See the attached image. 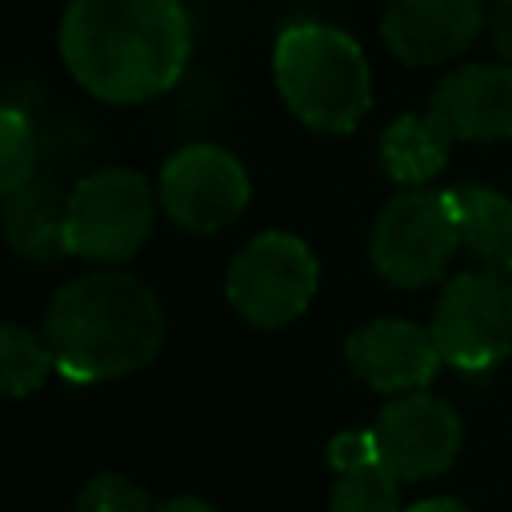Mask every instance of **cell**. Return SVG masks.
I'll list each match as a JSON object with an SVG mask.
<instances>
[{"instance_id":"7402d4cb","label":"cell","mask_w":512,"mask_h":512,"mask_svg":"<svg viewBox=\"0 0 512 512\" xmlns=\"http://www.w3.org/2000/svg\"><path fill=\"white\" fill-rule=\"evenodd\" d=\"M404 512H472V508L460 504V500H448V496H432V500H420V504H412Z\"/></svg>"},{"instance_id":"5bb4252c","label":"cell","mask_w":512,"mask_h":512,"mask_svg":"<svg viewBox=\"0 0 512 512\" xmlns=\"http://www.w3.org/2000/svg\"><path fill=\"white\" fill-rule=\"evenodd\" d=\"M64 216H68V196H60L56 184H44V180L32 176L28 184L4 192L8 244L24 260H56V256H68Z\"/></svg>"},{"instance_id":"5b68a950","label":"cell","mask_w":512,"mask_h":512,"mask_svg":"<svg viewBox=\"0 0 512 512\" xmlns=\"http://www.w3.org/2000/svg\"><path fill=\"white\" fill-rule=\"evenodd\" d=\"M456 252H460V224H456L452 192H436L428 184L396 192L380 208L368 236L372 268L392 288H428L444 280Z\"/></svg>"},{"instance_id":"9a60e30c","label":"cell","mask_w":512,"mask_h":512,"mask_svg":"<svg viewBox=\"0 0 512 512\" xmlns=\"http://www.w3.org/2000/svg\"><path fill=\"white\" fill-rule=\"evenodd\" d=\"M456 224H460V248L488 272H512V196L484 188V184H460L448 188Z\"/></svg>"},{"instance_id":"ac0fdd59","label":"cell","mask_w":512,"mask_h":512,"mask_svg":"<svg viewBox=\"0 0 512 512\" xmlns=\"http://www.w3.org/2000/svg\"><path fill=\"white\" fill-rule=\"evenodd\" d=\"M32 172H36V128L16 104H8L0 112V192L28 184Z\"/></svg>"},{"instance_id":"9c48e42d","label":"cell","mask_w":512,"mask_h":512,"mask_svg":"<svg viewBox=\"0 0 512 512\" xmlns=\"http://www.w3.org/2000/svg\"><path fill=\"white\" fill-rule=\"evenodd\" d=\"M372 432L384 464L400 476V484H416L448 472L464 444L460 412L424 388L388 400Z\"/></svg>"},{"instance_id":"8992f818","label":"cell","mask_w":512,"mask_h":512,"mask_svg":"<svg viewBox=\"0 0 512 512\" xmlns=\"http://www.w3.org/2000/svg\"><path fill=\"white\" fill-rule=\"evenodd\" d=\"M320 288V260L296 232H260L228 264V304L252 328H288L300 320Z\"/></svg>"},{"instance_id":"277c9868","label":"cell","mask_w":512,"mask_h":512,"mask_svg":"<svg viewBox=\"0 0 512 512\" xmlns=\"http://www.w3.org/2000/svg\"><path fill=\"white\" fill-rule=\"evenodd\" d=\"M156 204L160 188H152V180L136 168H100L80 176L68 192L64 216L68 256L104 268L132 260L152 236Z\"/></svg>"},{"instance_id":"ffe728a7","label":"cell","mask_w":512,"mask_h":512,"mask_svg":"<svg viewBox=\"0 0 512 512\" xmlns=\"http://www.w3.org/2000/svg\"><path fill=\"white\" fill-rule=\"evenodd\" d=\"M488 24H492V44H496V52L512 64V0H496Z\"/></svg>"},{"instance_id":"44dd1931","label":"cell","mask_w":512,"mask_h":512,"mask_svg":"<svg viewBox=\"0 0 512 512\" xmlns=\"http://www.w3.org/2000/svg\"><path fill=\"white\" fill-rule=\"evenodd\" d=\"M156 512H224V508L208 504L204 496H172V500L156 504Z\"/></svg>"},{"instance_id":"7a4b0ae2","label":"cell","mask_w":512,"mask_h":512,"mask_svg":"<svg viewBox=\"0 0 512 512\" xmlns=\"http://www.w3.org/2000/svg\"><path fill=\"white\" fill-rule=\"evenodd\" d=\"M164 304L132 272L96 268L56 288L44 312V340L56 372L76 384H108L148 368L164 348Z\"/></svg>"},{"instance_id":"6da1fadb","label":"cell","mask_w":512,"mask_h":512,"mask_svg":"<svg viewBox=\"0 0 512 512\" xmlns=\"http://www.w3.org/2000/svg\"><path fill=\"white\" fill-rule=\"evenodd\" d=\"M192 16L184 0H68L60 60L104 104H148L188 68Z\"/></svg>"},{"instance_id":"2e32d148","label":"cell","mask_w":512,"mask_h":512,"mask_svg":"<svg viewBox=\"0 0 512 512\" xmlns=\"http://www.w3.org/2000/svg\"><path fill=\"white\" fill-rule=\"evenodd\" d=\"M448 152H452V136L432 112L424 116L404 112L380 136V164L404 188H420L432 176H440L448 164Z\"/></svg>"},{"instance_id":"d6986e66","label":"cell","mask_w":512,"mask_h":512,"mask_svg":"<svg viewBox=\"0 0 512 512\" xmlns=\"http://www.w3.org/2000/svg\"><path fill=\"white\" fill-rule=\"evenodd\" d=\"M76 512H156V504L136 480L120 472H100L80 488Z\"/></svg>"},{"instance_id":"30bf717a","label":"cell","mask_w":512,"mask_h":512,"mask_svg":"<svg viewBox=\"0 0 512 512\" xmlns=\"http://www.w3.org/2000/svg\"><path fill=\"white\" fill-rule=\"evenodd\" d=\"M344 356H348V368L380 396L420 392L444 364L432 332L400 316H380L348 332Z\"/></svg>"},{"instance_id":"e0dca14e","label":"cell","mask_w":512,"mask_h":512,"mask_svg":"<svg viewBox=\"0 0 512 512\" xmlns=\"http://www.w3.org/2000/svg\"><path fill=\"white\" fill-rule=\"evenodd\" d=\"M56 372V356L44 340V332H32L16 320L0 328V380L8 400L32 396L48 376Z\"/></svg>"},{"instance_id":"7c38bea8","label":"cell","mask_w":512,"mask_h":512,"mask_svg":"<svg viewBox=\"0 0 512 512\" xmlns=\"http://www.w3.org/2000/svg\"><path fill=\"white\" fill-rule=\"evenodd\" d=\"M428 112L452 140L496 144L512 136V64H464L436 80Z\"/></svg>"},{"instance_id":"3957f363","label":"cell","mask_w":512,"mask_h":512,"mask_svg":"<svg viewBox=\"0 0 512 512\" xmlns=\"http://www.w3.org/2000/svg\"><path fill=\"white\" fill-rule=\"evenodd\" d=\"M272 76L288 112L328 136L360 128L372 108L368 56L348 32L332 24H288L272 48Z\"/></svg>"},{"instance_id":"52a82bcc","label":"cell","mask_w":512,"mask_h":512,"mask_svg":"<svg viewBox=\"0 0 512 512\" xmlns=\"http://www.w3.org/2000/svg\"><path fill=\"white\" fill-rule=\"evenodd\" d=\"M428 332L448 368L492 372L512 352V280L488 268L452 276L432 304Z\"/></svg>"},{"instance_id":"8fae6325","label":"cell","mask_w":512,"mask_h":512,"mask_svg":"<svg viewBox=\"0 0 512 512\" xmlns=\"http://www.w3.org/2000/svg\"><path fill=\"white\" fill-rule=\"evenodd\" d=\"M480 28L484 0H392L380 20L388 52L412 68H432L468 52Z\"/></svg>"},{"instance_id":"ba28073f","label":"cell","mask_w":512,"mask_h":512,"mask_svg":"<svg viewBox=\"0 0 512 512\" xmlns=\"http://www.w3.org/2000/svg\"><path fill=\"white\" fill-rule=\"evenodd\" d=\"M252 200L244 164L220 144H184L160 168V208L192 236L228 232Z\"/></svg>"},{"instance_id":"4fadbf2b","label":"cell","mask_w":512,"mask_h":512,"mask_svg":"<svg viewBox=\"0 0 512 512\" xmlns=\"http://www.w3.org/2000/svg\"><path fill=\"white\" fill-rule=\"evenodd\" d=\"M332 512H404L400 476L384 464L372 428H348L328 440Z\"/></svg>"}]
</instances>
